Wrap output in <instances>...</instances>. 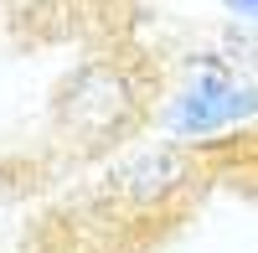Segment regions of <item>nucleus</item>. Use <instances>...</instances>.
Here are the masks:
<instances>
[{"label": "nucleus", "mask_w": 258, "mask_h": 253, "mask_svg": "<svg viewBox=\"0 0 258 253\" xmlns=\"http://www.w3.org/2000/svg\"><path fill=\"white\" fill-rule=\"evenodd\" d=\"M135 83L114 62H88L57 98V124L78 145H109L129 119H135Z\"/></svg>", "instance_id": "f257e3e1"}, {"label": "nucleus", "mask_w": 258, "mask_h": 253, "mask_svg": "<svg viewBox=\"0 0 258 253\" xmlns=\"http://www.w3.org/2000/svg\"><path fill=\"white\" fill-rule=\"evenodd\" d=\"M181 181H186V155L181 150H145V155H135L119 171V192L145 207V202L170 197Z\"/></svg>", "instance_id": "f03ea898"}, {"label": "nucleus", "mask_w": 258, "mask_h": 253, "mask_svg": "<svg viewBox=\"0 0 258 253\" xmlns=\"http://www.w3.org/2000/svg\"><path fill=\"white\" fill-rule=\"evenodd\" d=\"M222 6L238 16V21H253V26H258V0H222Z\"/></svg>", "instance_id": "7ed1b4c3"}]
</instances>
